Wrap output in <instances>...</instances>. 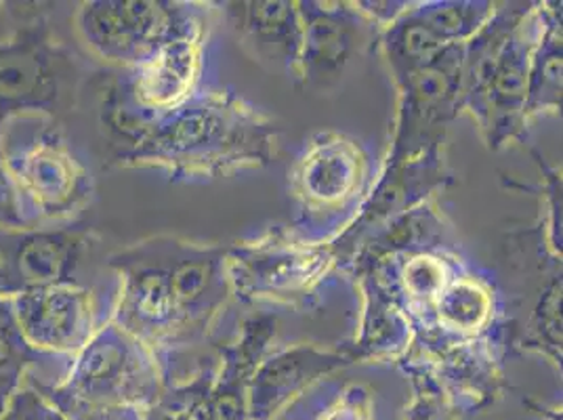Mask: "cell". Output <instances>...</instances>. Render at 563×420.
Returning a JSON list of instances; mask_svg holds the SVG:
<instances>
[{
	"instance_id": "obj_23",
	"label": "cell",
	"mask_w": 563,
	"mask_h": 420,
	"mask_svg": "<svg viewBox=\"0 0 563 420\" xmlns=\"http://www.w3.org/2000/svg\"><path fill=\"white\" fill-rule=\"evenodd\" d=\"M0 420H70L27 378L7 401Z\"/></svg>"
},
{
	"instance_id": "obj_13",
	"label": "cell",
	"mask_w": 563,
	"mask_h": 420,
	"mask_svg": "<svg viewBox=\"0 0 563 420\" xmlns=\"http://www.w3.org/2000/svg\"><path fill=\"white\" fill-rule=\"evenodd\" d=\"M15 322L30 347L74 360L97 330V305L85 284H55L11 297Z\"/></svg>"
},
{
	"instance_id": "obj_10",
	"label": "cell",
	"mask_w": 563,
	"mask_h": 420,
	"mask_svg": "<svg viewBox=\"0 0 563 420\" xmlns=\"http://www.w3.org/2000/svg\"><path fill=\"white\" fill-rule=\"evenodd\" d=\"M196 2L91 0L76 11L78 38L89 53L122 68H133L170 38Z\"/></svg>"
},
{
	"instance_id": "obj_26",
	"label": "cell",
	"mask_w": 563,
	"mask_h": 420,
	"mask_svg": "<svg viewBox=\"0 0 563 420\" xmlns=\"http://www.w3.org/2000/svg\"><path fill=\"white\" fill-rule=\"evenodd\" d=\"M0 297H4V281H2V272H0Z\"/></svg>"
},
{
	"instance_id": "obj_11",
	"label": "cell",
	"mask_w": 563,
	"mask_h": 420,
	"mask_svg": "<svg viewBox=\"0 0 563 420\" xmlns=\"http://www.w3.org/2000/svg\"><path fill=\"white\" fill-rule=\"evenodd\" d=\"M97 242L93 228L78 219L53 228L0 230L4 297L55 284H80L78 274Z\"/></svg>"
},
{
	"instance_id": "obj_25",
	"label": "cell",
	"mask_w": 563,
	"mask_h": 420,
	"mask_svg": "<svg viewBox=\"0 0 563 420\" xmlns=\"http://www.w3.org/2000/svg\"><path fill=\"white\" fill-rule=\"evenodd\" d=\"M544 420H562V410H547L544 412Z\"/></svg>"
},
{
	"instance_id": "obj_14",
	"label": "cell",
	"mask_w": 563,
	"mask_h": 420,
	"mask_svg": "<svg viewBox=\"0 0 563 420\" xmlns=\"http://www.w3.org/2000/svg\"><path fill=\"white\" fill-rule=\"evenodd\" d=\"M442 383L461 415H477L505 391L500 339L419 336L410 345Z\"/></svg>"
},
{
	"instance_id": "obj_15",
	"label": "cell",
	"mask_w": 563,
	"mask_h": 420,
	"mask_svg": "<svg viewBox=\"0 0 563 420\" xmlns=\"http://www.w3.org/2000/svg\"><path fill=\"white\" fill-rule=\"evenodd\" d=\"M350 364L345 347L324 350L309 343L263 355L249 380V420H282L318 380Z\"/></svg>"
},
{
	"instance_id": "obj_2",
	"label": "cell",
	"mask_w": 563,
	"mask_h": 420,
	"mask_svg": "<svg viewBox=\"0 0 563 420\" xmlns=\"http://www.w3.org/2000/svg\"><path fill=\"white\" fill-rule=\"evenodd\" d=\"M280 129L263 110L223 89H200L179 110L110 143V166L156 168L173 181L219 179L276 156Z\"/></svg>"
},
{
	"instance_id": "obj_8",
	"label": "cell",
	"mask_w": 563,
	"mask_h": 420,
	"mask_svg": "<svg viewBox=\"0 0 563 420\" xmlns=\"http://www.w3.org/2000/svg\"><path fill=\"white\" fill-rule=\"evenodd\" d=\"M295 234L332 244L353 225L373 189V163L360 141L327 131L313 135L288 173Z\"/></svg>"
},
{
	"instance_id": "obj_17",
	"label": "cell",
	"mask_w": 563,
	"mask_h": 420,
	"mask_svg": "<svg viewBox=\"0 0 563 420\" xmlns=\"http://www.w3.org/2000/svg\"><path fill=\"white\" fill-rule=\"evenodd\" d=\"M500 295L493 281L470 269L465 263L431 305L417 336H440L456 341L498 339L503 332Z\"/></svg>"
},
{
	"instance_id": "obj_21",
	"label": "cell",
	"mask_w": 563,
	"mask_h": 420,
	"mask_svg": "<svg viewBox=\"0 0 563 420\" xmlns=\"http://www.w3.org/2000/svg\"><path fill=\"white\" fill-rule=\"evenodd\" d=\"M398 368L410 378L412 385V399L404 408L401 420H463L452 397L448 396L442 383L417 351L412 347L406 351L398 362Z\"/></svg>"
},
{
	"instance_id": "obj_24",
	"label": "cell",
	"mask_w": 563,
	"mask_h": 420,
	"mask_svg": "<svg viewBox=\"0 0 563 420\" xmlns=\"http://www.w3.org/2000/svg\"><path fill=\"white\" fill-rule=\"evenodd\" d=\"M2 131V120H0ZM30 228L25 221L18 189L13 186L7 166L2 161V147H0V230H24Z\"/></svg>"
},
{
	"instance_id": "obj_5",
	"label": "cell",
	"mask_w": 563,
	"mask_h": 420,
	"mask_svg": "<svg viewBox=\"0 0 563 420\" xmlns=\"http://www.w3.org/2000/svg\"><path fill=\"white\" fill-rule=\"evenodd\" d=\"M13 24L0 43V120L41 114L64 122L78 110L91 66L53 30V2H4Z\"/></svg>"
},
{
	"instance_id": "obj_6",
	"label": "cell",
	"mask_w": 563,
	"mask_h": 420,
	"mask_svg": "<svg viewBox=\"0 0 563 420\" xmlns=\"http://www.w3.org/2000/svg\"><path fill=\"white\" fill-rule=\"evenodd\" d=\"M212 18V4H194L184 25L147 59L114 71L99 89L101 131L108 143L179 110L202 89Z\"/></svg>"
},
{
	"instance_id": "obj_4",
	"label": "cell",
	"mask_w": 563,
	"mask_h": 420,
	"mask_svg": "<svg viewBox=\"0 0 563 420\" xmlns=\"http://www.w3.org/2000/svg\"><path fill=\"white\" fill-rule=\"evenodd\" d=\"M25 378L70 420H145L166 389L156 355L112 320L95 330L55 385Z\"/></svg>"
},
{
	"instance_id": "obj_16",
	"label": "cell",
	"mask_w": 563,
	"mask_h": 420,
	"mask_svg": "<svg viewBox=\"0 0 563 420\" xmlns=\"http://www.w3.org/2000/svg\"><path fill=\"white\" fill-rule=\"evenodd\" d=\"M214 7L234 30L238 47L253 62L299 82L303 24L297 2H221Z\"/></svg>"
},
{
	"instance_id": "obj_9",
	"label": "cell",
	"mask_w": 563,
	"mask_h": 420,
	"mask_svg": "<svg viewBox=\"0 0 563 420\" xmlns=\"http://www.w3.org/2000/svg\"><path fill=\"white\" fill-rule=\"evenodd\" d=\"M225 267L235 301L307 311L318 301L339 261L330 244L309 242L292 230L276 228L228 246Z\"/></svg>"
},
{
	"instance_id": "obj_1",
	"label": "cell",
	"mask_w": 563,
	"mask_h": 420,
	"mask_svg": "<svg viewBox=\"0 0 563 420\" xmlns=\"http://www.w3.org/2000/svg\"><path fill=\"white\" fill-rule=\"evenodd\" d=\"M228 246L156 235L108 257L118 292L110 320L152 351L166 387L189 351L212 345L234 301Z\"/></svg>"
},
{
	"instance_id": "obj_18",
	"label": "cell",
	"mask_w": 563,
	"mask_h": 420,
	"mask_svg": "<svg viewBox=\"0 0 563 420\" xmlns=\"http://www.w3.org/2000/svg\"><path fill=\"white\" fill-rule=\"evenodd\" d=\"M562 108V4L542 2L537 47L530 64L526 120L553 112Z\"/></svg>"
},
{
	"instance_id": "obj_22",
	"label": "cell",
	"mask_w": 563,
	"mask_h": 420,
	"mask_svg": "<svg viewBox=\"0 0 563 420\" xmlns=\"http://www.w3.org/2000/svg\"><path fill=\"white\" fill-rule=\"evenodd\" d=\"M313 420H376L373 391L360 383H345Z\"/></svg>"
},
{
	"instance_id": "obj_20",
	"label": "cell",
	"mask_w": 563,
	"mask_h": 420,
	"mask_svg": "<svg viewBox=\"0 0 563 420\" xmlns=\"http://www.w3.org/2000/svg\"><path fill=\"white\" fill-rule=\"evenodd\" d=\"M55 362L70 364L71 360L30 347L15 322L11 299L0 297V415L7 401L24 383L25 374L43 373Z\"/></svg>"
},
{
	"instance_id": "obj_7",
	"label": "cell",
	"mask_w": 563,
	"mask_h": 420,
	"mask_svg": "<svg viewBox=\"0 0 563 420\" xmlns=\"http://www.w3.org/2000/svg\"><path fill=\"white\" fill-rule=\"evenodd\" d=\"M0 147L30 228L68 223L89 207L93 175L71 147L64 122L41 114L7 118Z\"/></svg>"
},
{
	"instance_id": "obj_19",
	"label": "cell",
	"mask_w": 563,
	"mask_h": 420,
	"mask_svg": "<svg viewBox=\"0 0 563 420\" xmlns=\"http://www.w3.org/2000/svg\"><path fill=\"white\" fill-rule=\"evenodd\" d=\"M217 374L219 350L211 362L200 366L189 378L168 385L145 420H223Z\"/></svg>"
},
{
	"instance_id": "obj_12",
	"label": "cell",
	"mask_w": 563,
	"mask_h": 420,
	"mask_svg": "<svg viewBox=\"0 0 563 420\" xmlns=\"http://www.w3.org/2000/svg\"><path fill=\"white\" fill-rule=\"evenodd\" d=\"M303 24L301 78L306 89L334 91L353 64L378 45L380 27L357 2H297Z\"/></svg>"
},
{
	"instance_id": "obj_3",
	"label": "cell",
	"mask_w": 563,
	"mask_h": 420,
	"mask_svg": "<svg viewBox=\"0 0 563 420\" xmlns=\"http://www.w3.org/2000/svg\"><path fill=\"white\" fill-rule=\"evenodd\" d=\"M542 2L496 9L465 45L461 114H470L490 150L519 141L528 126L526 101Z\"/></svg>"
}]
</instances>
